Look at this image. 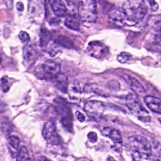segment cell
Here are the masks:
<instances>
[{
    "label": "cell",
    "mask_w": 161,
    "mask_h": 161,
    "mask_svg": "<svg viewBox=\"0 0 161 161\" xmlns=\"http://www.w3.org/2000/svg\"><path fill=\"white\" fill-rule=\"evenodd\" d=\"M52 39V36L50 32L47 29L43 28L41 30L40 33V46L45 47Z\"/></svg>",
    "instance_id": "obj_19"
},
{
    "label": "cell",
    "mask_w": 161,
    "mask_h": 161,
    "mask_svg": "<svg viewBox=\"0 0 161 161\" xmlns=\"http://www.w3.org/2000/svg\"><path fill=\"white\" fill-rule=\"evenodd\" d=\"M37 51L34 49V47L31 44H27L25 46L23 50V58L26 61H31L35 59L36 57Z\"/></svg>",
    "instance_id": "obj_18"
},
{
    "label": "cell",
    "mask_w": 161,
    "mask_h": 161,
    "mask_svg": "<svg viewBox=\"0 0 161 161\" xmlns=\"http://www.w3.org/2000/svg\"><path fill=\"white\" fill-rule=\"evenodd\" d=\"M123 79H124L125 81L130 87V88H131L135 93L140 94L145 93L146 90L145 87H144L143 85L135 77H133L132 75L128 74H124L123 75Z\"/></svg>",
    "instance_id": "obj_14"
},
{
    "label": "cell",
    "mask_w": 161,
    "mask_h": 161,
    "mask_svg": "<svg viewBox=\"0 0 161 161\" xmlns=\"http://www.w3.org/2000/svg\"><path fill=\"white\" fill-rule=\"evenodd\" d=\"M75 116H76L78 121L81 122H83L85 121V120H86V117H85L84 115L79 111L76 112V113H75Z\"/></svg>",
    "instance_id": "obj_29"
},
{
    "label": "cell",
    "mask_w": 161,
    "mask_h": 161,
    "mask_svg": "<svg viewBox=\"0 0 161 161\" xmlns=\"http://www.w3.org/2000/svg\"><path fill=\"white\" fill-rule=\"evenodd\" d=\"M16 9L19 12H23L24 11V5L22 2H18L16 3Z\"/></svg>",
    "instance_id": "obj_30"
},
{
    "label": "cell",
    "mask_w": 161,
    "mask_h": 161,
    "mask_svg": "<svg viewBox=\"0 0 161 161\" xmlns=\"http://www.w3.org/2000/svg\"><path fill=\"white\" fill-rule=\"evenodd\" d=\"M1 55H0V63H1Z\"/></svg>",
    "instance_id": "obj_34"
},
{
    "label": "cell",
    "mask_w": 161,
    "mask_h": 161,
    "mask_svg": "<svg viewBox=\"0 0 161 161\" xmlns=\"http://www.w3.org/2000/svg\"><path fill=\"white\" fill-rule=\"evenodd\" d=\"M102 135L107 137L114 143V149L116 152L121 153L122 152L123 142L121 132L119 130L111 127H106L102 131Z\"/></svg>",
    "instance_id": "obj_7"
},
{
    "label": "cell",
    "mask_w": 161,
    "mask_h": 161,
    "mask_svg": "<svg viewBox=\"0 0 161 161\" xmlns=\"http://www.w3.org/2000/svg\"><path fill=\"white\" fill-rule=\"evenodd\" d=\"M87 137L88 140L92 143H95L97 141L98 139V136L97 133L94 132H90L88 133Z\"/></svg>",
    "instance_id": "obj_27"
},
{
    "label": "cell",
    "mask_w": 161,
    "mask_h": 161,
    "mask_svg": "<svg viewBox=\"0 0 161 161\" xmlns=\"http://www.w3.org/2000/svg\"><path fill=\"white\" fill-rule=\"evenodd\" d=\"M68 94L72 101H79L81 96L83 93V90L80 86L79 83L77 81H74L68 85L67 87Z\"/></svg>",
    "instance_id": "obj_13"
},
{
    "label": "cell",
    "mask_w": 161,
    "mask_h": 161,
    "mask_svg": "<svg viewBox=\"0 0 161 161\" xmlns=\"http://www.w3.org/2000/svg\"><path fill=\"white\" fill-rule=\"evenodd\" d=\"M122 8L126 16L125 23L130 25L141 21L148 12L145 0H126Z\"/></svg>",
    "instance_id": "obj_2"
},
{
    "label": "cell",
    "mask_w": 161,
    "mask_h": 161,
    "mask_svg": "<svg viewBox=\"0 0 161 161\" xmlns=\"http://www.w3.org/2000/svg\"><path fill=\"white\" fill-rule=\"evenodd\" d=\"M20 139L17 136L12 135L10 137L8 141V147L9 152L12 157H16L19 150Z\"/></svg>",
    "instance_id": "obj_17"
},
{
    "label": "cell",
    "mask_w": 161,
    "mask_h": 161,
    "mask_svg": "<svg viewBox=\"0 0 161 161\" xmlns=\"http://www.w3.org/2000/svg\"><path fill=\"white\" fill-rule=\"evenodd\" d=\"M64 25L67 28L70 30H75L78 31L80 29V21L79 19L77 18V16L75 14H68L67 16V18L65 19Z\"/></svg>",
    "instance_id": "obj_15"
},
{
    "label": "cell",
    "mask_w": 161,
    "mask_h": 161,
    "mask_svg": "<svg viewBox=\"0 0 161 161\" xmlns=\"http://www.w3.org/2000/svg\"><path fill=\"white\" fill-rule=\"evenodd\" d=\"M126 150H129L133 161H156L153 158V148L145 137H130L126 142Z\"/></svg>",
    "instance_id": "obj_1"
},
{
    "label": "cell",
    "mask_w": 161,
    "mask_h": 161,
    "mask_svg": "<svg viewBox=\"0 0 161 161\" xmlns=\"http://www.w3.org/2000/svg\"><path fill=\"white\" fill-rule=\"evenodd\" d=\"M150 7L153 11H156L159 9V5L155 0H148Z\"/></svg>",
    "instance_id": "obj_28"
},
{
    "label": "cell",
    "mask_w": 161,
    "mask_h": 161,
    "mask_svg": "<svg viewBox=\"0 0 161 161\" xmlns=\"http://www.w3.org/2000/svg\"><path fill=\"white\" fill-rule=\"evenodd\" d=\"M18 37H19V39L21 40V42L22 43H27L29 42L30 39L29 34L25 31L20 32Z\"/></svg>",
    "instance_id": "obj_26"
},
{
    "label": "cell",
    "mask_w": 161,
    "mask_h": 161,
    "mask_svg": "<svg viewBox=\"0 0 161 161\" xmlns=\"http://www.w3.org/2000/svg\"><path fill=\"white\" fill-rule=\"evenodd\" d=\"M107 87L109 90L117 91L120 89V84L115 80H112L107 83Z\"/></svg>",
    "instance_id": "obj_25"
},
{
    "label": "cell",
    "mask_w": 161,
    "mask_h": 161,
    "mask_svg": "<svg viewBox=\"0 0 161 161\" xmlns=\"http://www.w3.org/2000/svg\"><path fill=\"white\" fill-rule=\"evenodd\" d=\"M126 106L129 111L132 114L135 115L139 120L142 122H149L151 121V117L149 112L138 100L137 97L135 95L130 94L126 97Z\"/></svg>",
    "instance_id": "obj_4"
},
{
    "label": "cell",
    "mask_w": 161,
    "mask_h": 161,
    "mask_svg": "<svg viewBox=\"0 0 161 161\" xmlns=\"http://www.w3.org/2000/svg\"><path fill=\"white\" fill-rule=\"evenodd\" d=\"M109 19L111 21L116 23L125 24L126 16L124 11L118 9H114L109 12Z\"/></svg>",
    "instance_id": "obj_16"
},
{
    "label": "cell",
    "mask_w": 161,
    "mask_h": 161,
    "mask_svg": "<svg viewBox=\"0 0 161 161\" xmlns=\"http://www.w3.org/2000/svg\"><path fill=\"white\" fill-rule=\"evenodd\" d=\"M42 134L44 139L50 145H60L61 142V139L57 132L56 125L52 120L47 121L44 124Z\"/></svg>",
    "instance_id": "obj_6"
},
{
    "label": "cell",
    "mask_w": 161,
    "mask_h": 161,
    "mask_svg": "<svg viewBox=\"0 0 161 161\" xmlns=\"http://www.w3.org/2000/svg\"><path fill=\"white\" fill-rule=\"evenodd\" d=\"M37 161H50V160L48 159L47 158H46L45 157L42 156V157H39L38 159H37Z\"/></svg>",
    "instance_id": "obj_32"
},
{
    "label": "cell",
    "mask_w": 161,
    "mask_h": 161,
    "mask_svg": "<svg viewBox=\"0 0 161 161\" xmlns=\"http://www.w3.org/2000/svg\"><path fill=\"white\" fill-rule=\"evenodd\" d=\"M43 77L47 79H54L61 74V65L53 60H48L42 67Z\"/></svg>",
    "instance_id": "obj_8"
},
{
    "label": "cell",
    "mask_w": 161,
    "mask_h": 161,
    "mask_svg": "<svg viewBox=\"0 0 161 161\" xmlns=\"http://www.w3.org/2000/svg\"><path fill=\"white\" fill-rule=\"evenodd\" d=\"M107 161H117V160H115L114 157H112L111 156L108 157V158L107 159Z\"/></svg>",
    "instance_id": "obj_33"
},
{
    "label": "cell",
    "mask_w": 161,
    "mask_h": 161,
    "mask_svg": "<svg viewBox=\"0 0 161 161\" xmlns=\"http://www.w3.org/2000/svg\"><path fill=\"white\" fill-rule=\"evenodd\" d=\"M54 43L58 44V45H61L65 48H68V49H72L74 46L72 40H70L68 37L63 36H58L57 38L55 39Z\"/></svg>",
    "instance_id": "obj_20"
},
{
    "label": "cell",
    "mask_w": 161,
    "mask_h": 161,
    "mask_svg": "<svg viewBox=\"0 0 161 161\" xmlns=\"http://www.w3.org/2000/svg\"><path fill=\"white\" fill-rule=\"evenodd\" d=\"M132 54L126 52H122L120 53L118 56L117 59L120 63H126L132 59Z\"/></svg>",
    "instance_id": "obj_23"
},
{
    "label": "cell",
    "mask_w": 161,
    "mask_h": 161,
    "mask_svg": "<svg viewBox=\"0 0 161 161\" xmlns=\"http://www.w3.org/2000/svg\"><path fill=\"white\" fill-rule=\"evenodd\" d=\"M49 3L57 18H64L67 16V8L62 0H49Z\"/></svg>",
    "instance_id": "obj_11"
},
{
    "label": "cell",
    "mask_w": 161,
    "mask_h": 161,
    "mask_svg": "<svg viewBox=\"0 0 161 161\" xmlns=\"http://www.w3.org/2000/svg\"><path fill=\"white\" fill-rule=\"evenodd\" d=\"M16 157L17 161H32L30 153L25 146H21L19 148Z\"/></svg>",
    "instance_id": "obj_21"
},
{
    "label": "cell",
    "mask_w": 161,
    "mask_h": 161,
    "mask_svg": "<svg viewBox=\"0 0 161 161\" xmlns=\"http://www.w3.org/2000/svg\"><path fill=\"white\" fill-rule=\"evenodd\" d=\"M0 87H1L2 91L5 92V93L9 90L11 86H10V83L7 77H3V78H1V81H0Z\"/></svg>",
    "instance_id": "obj_24"
},
{
    "label": "cell",
    "mask_w": 161,
    "mask_h": 161,
    "mask_svg": "<svg viewBox=\"0 0 161 161\" xmlns=\"http://www.w3.org/2000/svg\"><path fill=\"white\" fill-rule=\"evenodd\" d=\"M44 5L42 0H29L28 13L30 18L36 19L43 15Z\"/></svg>",
    "instance_id": "obj_9"
},
{
    "label": "cell",
    "mask_w": 161,
    "mask_h": 161,
    "mask_svg": "<svg viewBox=\"0 0 161 161\" xmlns=\"http://www.w3.org/2000/svg\"><path fill=\"white\" fill-rule=\"evenodd\" d=\"M88 52L92 57L100 58L105 56L107 53V49L102 43L99 42H92L88 44Z\"/></svg>",
    "instance_id": "obj_10"
},
{
    "label": "cell",
    "mask_w": 161,
    "mask_h": 161,
    "mask_svg": "<svg viewBox=\"0 0 161 161\" xmlns=\"http://www.w3.org/2000/svg\"><path fill=\"white\" fill-rule=\"evenodd\" d=\"M75 161H92L90 159L87 158V157H81V158L77 159Z\"/></svg>",
    "instance_id": "obj_31"
},
{
    "label": "cell",
    "mask_w": 161,
    "mask_h": 161,
    "mask_svg": "<svg viewBox=\"0 0 161 161\" xmlns=\"http://www.w3.org/2000/svg\"><path fill=\"white\" fill-rule=\"evenodd\" d=\"M145 104L151 111L156 114L161 115V100L160 99L147 95L144 98Z\"/></svg>",
    "instance_id": "obj_12"
},
{
    "label": "cell",
    "mask_w": 161,
    "mask_h": 161,
    "mask_svg": "<svg viewBox=\"0 0 161 161\" xmlns=\"http://www.w3.org/2000/svg\"><path fill=\"white\" fill-rule=\"evenodd\" d=\"M84 110L88 117L95 121L101 120L105 111L103 102L97 100L87 101L84 106Z\"/></svg>",
    "instance_id": "obj_5"
},
{
    "label": "cell",
    "mask_w": 161,
    "mask_h": 161,
    "mask_svg": "<svg viewBox=\"0 0 161 161\" xmlns=\"http://www.w3.org/2000/svg\"><path fill=\"white\" fill-rule=\"evenodd\" d=\"M150 26L156 31L161 30V16H154L149 19Z\"/></svg>",
    "instance_id": "obj_22"
},
{
    "label": "cell",
    "mask_w": 161,
    "mask_h": 161,
    "mask_svg": "<svg viewBox=\"0 0 161 161\" xmlns=\"http://www.w3.org/2000/svg\"><path fill=\"white\" fill-rule=\"evenodd\" d=\"M159 121H160V122H161V118H160V119H159Z\"/></svg>",
    "instance_id": "obj_35"
},
{
    "label": "cell",
    "mask_w": 161,
    "mask_h": 161,
    "mask_svg": "<svg viewBox=\"0 0 161 161\" xmlns=\"http://www.w3.org/2000/svg\"><path fill=\"white\" fill-rule=\"evenodd\" d=\"M79 18L82 21L94 23L97 18V3L95 0H78Z\"/></svg>",
    "instance_id": "obj_3"
}]
</instances>
